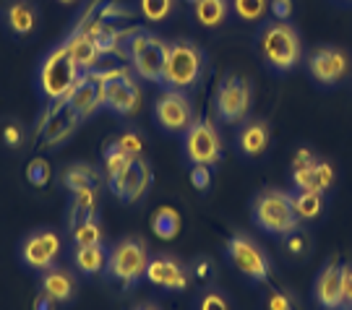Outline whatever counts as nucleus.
<instances>
[{
	"mask_svg": "<svg viewBox=\"0 0 352 310\" xmlns=\"http://www.w3.org/2000/svg\"><path fill=\"white\" fill-rule=\"evenodd\" d=\"M39 292L47 295L55 305H71L78 292V279L71 269L63 266H52L39 276Z\"/></svg>",
	"mask_w": 352,
	"mask_h": 310,
	"instance_id": "aec40b11",
	"label": "nucleus"
},
{
	"mask_svg": "<svg viewBox=\"0 0 352 310\" xmlns=\"http://www.w3.org/2000/svg\"><path fill=\"white\" fill-rule=\"evenodd\" d=\"M256 50L261 55L264 65L272 74H292L302 63L305 52H302L300 32L289 21H266L258 29L256 37Z\"/></svg>",
	"mask_w": 352,
	"mask_h": 310,
	"instance_id": "f257e3e1",
	"label": "nucleus"
},
{
	"mask_svg": "<svg viewBox=\"0 0 352 310\" xmlns=\"http://www.w3.org/2000/svg\"><path fill=\"white\" fill-rule=\"evenodd\" d=\"M292 206H295V214L302 222H316L321 214H324V206H327V196L318 193V190H295L292 193Z\"/></svg>",
	"mask_w": 352,
	"mask_h": 310,
	"instance_id": "bb28decb",
	"label": "nucleus"
},
{
	"mask_svg": "<svg viewBox=\"0 0 352 310\" xmlns=\"http://www.w3.org/2000/svg\"><path fill=\"white\" fill-rule=\"evenodd\" d=\"M272 144V125L264 118H245L240 123L238 133H235V146L238 154L245 159H258L261 154H266Z\"/></svg>",
	"mask_w": 352,
	"mask_h": 310,
	"instance_id": "6ab92c4d",
	"label": "nucleus"
},
{
	"mask_svg": "<svg viewBox=\"0 0 352 310\" xmlns=\"http://www.w3.org/2000/svg\"><path fill=\"white\" fill-rule=\"evenodd\" d=\"M154 120L170 136H183L190 128V123L196 120L193 115V102L186 91L177 89H162V94L154 102Z\"/></svg>",
	"mask_w": 352,
	"mask_h": 310,
	"instance_id": "ddd939ff",
	"label": "nucleus"
},
{
	"mask_svg": "<svg viewBox=\"0 0 352 310\" xmlns=\"http://www.w3.org/2000/svg\"><path fill=\"white\" fill-rule=\"evenodd\" d=\"M34 310H55V302H52L47 295H42V292H39L37 298H34Z\"/></svg>",
	"mask_w": 352,
	"mask_h": 310,
	"instance_id": "a18cd8bd",
	"label": "nucleus"
},
{
	"mask_svg": "<svg viewBox=\"0 0 352 310\" xmlns=\"http://www.w3.org/2000/svg\"><path fill=\"white\" fill-rule=\"evenodd\" d=\"M149 258V248H146V243L141 237H123L110 248L104 276L115 285H120L123 289H131V287H136L144 279Z\"/></svg>",
	"mask_w": 352,
	"mask_h": 310,
	"instance_id": "423d86ee",
	"label": "nucleus"
},
{
	"mask_svg": "<svg viewBox=\"0 0 352 310\" xmlns=\"http://www.w3.org/2000/svg\"><path fill=\"white\" fill-rule=\"evenodd\" d=\"M342 310H352V308H342Z\"/></svg>",
	"mask_w": 352,
	"mask_h": 310,
	"instance_id": "3c124183",
	"label": "nucleus"
},
{
	"mask_svg": "<svg viewBox=\"0 0 352 310\" xmlns=\"http://www.w3.org/2000/svg\"><path fill=\"white\" fill-rule=\"evenodd\" d=\"M204 74H206V52L193 39L167 42L162 89L190 91L204 81Z\"/></svg>",
	"mask_w": 352,
	"mask_h": 310,
	"instance_id": "f03ea898",
	"label": "nucleus"
},
{
	"mask_svg": "<svg viewBox=\"0 0 352 310\" xmlns=\"http://www.w3.org/2000/svg\"><path fill=\"white\" fill-rule=\"evenodd\" d=\"M107 186L115 193V199H120L123 203H136V201H141L149 193L151 164L144 157H136L123 173L115 175Z\"/></svg>",
	"mask_w": 352,
	"mask_h": 310,
	"instance_id": "2eb2a0df",
	"label": "nucleus"
},
{
	"mask_svg": "<svg viewBox=\"0 0 352 310\" xmlns=\"http://www.w3.org/2000/svg\"><path fill=\"white\" fill-rule=\"evenodd\" d=\"M190 183H193L196 190L209 193V190H212V167H204V164L190 167Z\"/></svg>",
	"mask_w": 352,
	"mask_h": 310,
	"instance_id": "ea45409f",
	"label": "nucleus"
},
{
	"mask_svg": "<svg viewBox=\"0 0 352 310\" xmlns=\"http://www.w3.org/2000/svg\"><path fill=\"white\" fill-rule=\"evenodd\" d=\"M115 144H118V149H123L128 154V157H141V151H144V136H141L139 131H123L120 136L115 138Z\"/></svg>",
	"mask_w": 352,
	"mask_h": 310,
	"instance_id": "e433bc0d",
	"label": "nucleus"
},
{
	"mask_svg": "<svg viewBox=\"0 0 352 310\" xmlns=\"http://www.w3.org/2000/svg\"><path fill=\"white\" fill-rule=\"evenodd\" d=\"M230 13H232V3L230 0H196L193 3V19L204 29L222 26Z\"/></svg>",
	"mask_w": 352,
	"mask_h": 310,
	"instance_id": "b1692460",
	"label": "nucleus"
},
{
	"mask_svg": "<svg viewBox=\"0 0 352 310\" xmlns=\"http://www.w3.org/2000/svg\"><path fill=\"white\" fill-rule=\"evenodd\" d=\"M186 3H190V5H193V3H196V0H186Z\"/></svg>",
	"mask_w": 352,
	"mask_h": 310,
	"instance_id": "09e8293b",
	"label": "nucleus"
},
{
	"mask_svg": "<svg viewBox=\"0 0 352 310\" xmlns=\"http://www.w3.org/2000/svg\"><path fill=\"white\" fill-rule=\"evenodd\" d=\"M177 0H139V13L149 24H162L175 11Z\"/></svg>",
	"mask_w": 352,
	"mask_h": 310,
	"instance_id": "c756f323",
	"label": "nucleus"
},
{
	"mask_svg": "<svg viewBox=\"0 0 352 310\" xmlns=\"http://www.w3.org/2000/svg\"><path fill=\"white\" fill-rule=\"evenodd\" d=\"M133 310H162L160 305H154V302H141V305H136Z\"/></svg>",
	"mask_w": 352,
	"mask_h": 310,
	"instance_id": "49530a36",
	"label": "nucleus"
},
{
	"mask_svg": "<svg viewBox=\"0 0 352 310\" xmlns=\"http://www.w3.org/2000/svg\"><path fill=\"white\" fill-rule=\"evenodd\" d=\"M251 219L261 232L272 237H285L300 227V219L292 206V193L282 188H264L253 196Z\"/></svg>",
	"mask_w": 352,
	"mask_h": 310,
	"instance_id": "7ed1b4c3",
	"label": "nucleus"
},
{
	"mask_svg": "<svg viewBox=\"0 0 352 310\" xmlns=\"http://www.w3.org/2000/svg\"><path fill=\"white\" fill-rule=\"evenodd\" d=\"M225 256L227 261L232 263V269L238 274H243L248 282H256V285H264L272 279V272H274V263L266 256V250L253 240V237L243 235V232H235L225 243Z\"/></svg>",
	"mask_w": 352,
	"mask_h": 310,
	"instance_id": "6e6552de",
	"label": "nucleus"
},
{
	"mask_svg": "<svg viewBox=\"0 0 352 310\" xmlns=\"http://www.w3.org/2000/svg\"><path fill=\"white\" fill-rule=\"evenodd\" d=\"M337 183V173H334V164L327 159H318L316 164V188H318V193H324L327 196L329 190L334 188Z\"/></svg>",
	"mask_w": 352,
	"mask_h": 310,
	"instance_id": "4c0bfd02",
	"label": "nucleus"
},
{
	"mask_svg": "<svg viewBox=\"0 0 352 310\" xmlns=\"http://www.w3.org/2000/svg\"><path fill=\"white\" fill-rule=\"evenodd\" d=\"M50 162L45 159V157H34V159L26 164V180H29V186L34 188H45L50 183Z\"/></svg>",
	"mask_w": 352,
	"mask_h": 310,
	"instance_id": "c9c22d12",
	"label": "nucleus"
},
{
	"mask_svg": "<svg viewBox=\"0 0 352 310\" xmlns=\"http://www.w3.org/2000/svg\"><path fill=\"white\" fill-rule=\"evenodd\" d=\"M65 102L71 104V110L84 123V120H89L91 115H97L104 107V81L94 71H89V74L78 78V84L74 87V91L68 94Z\"/></svg>",
	"mask_w": 352,
	"mask_h": 310,
	"instance_id": "f3484780",
	"label": "nucleus"
},
{
	"mask_svg": "<svg viewBox=\"0 0 352 310\" xmlns=\"http://www.w3.org/2000/svg\"><path fill=\"white\" fill-rule=\"evenodd\" d=\"M190 276L193 279H199V282H212L214 276H217V263H214L209 256H199V258L190 261Z\"/></svg>",
	"mask_w": 352,
	"mask_h": 310,
	"instance_id": "58836bf2",
	"label": "nucleus"
},
{
	"mask_svg": "<svg viewBox=\"0 0 352 310\" xmlns=\"http://www.w3.org/2000/svg\"><path fill=\"white\" fill-rule=\"evenodd\" d=\"M164 58H167V42L151 32L136 29L126 39V60L131 63V71L136 74V78L146 84L162 87Z\"/></svg>",
	"mask_w": 352,
	"mask_h": 310,
	"instance_id": "39448f33",
	"label": "nucleus"
},
{
	"mask_svg": "<svg viewBox=\"0 0 352 310\" xmlns=\"http://www.w3.org/2000/svg\"><path fill=\"white\" fill-rule=\"evenodd\" d=\"M131 162H133V157H128L123 149H118V144L113 141V144L104 149V154H102V170H104V180L110 183L115 175L123 173Z\"/></svg>",
	"mask_w": 352,
	"mask_h": 310,
	"instance_id": "7c9ffc66",
	"label": "nucleus"
},
{
	"mask_svg": "<svg viewBox=\"0 0 352 310\" xmlns=\"http://www.w3.org/2000/svg\"><path fill=\"white\" fill-rule=\"evenodd\" d=\"M94 74L104 81V110H110L118 118H131L141 110V87L139 78H133V71L126 65L118 68H97Z\"/></svg>",
	"mask_w": 352,
	"mask_h": 310,
	"instance_id": "0eeeda50",
	"label": "nucleus"
},
{
	"mask_svg": "<svg viewBox=\"0 0 352 310\" xmlns=\"http://www.w3.org/2000/svg\"><path fill=\"white\" fill-rule=\"evenodd\" d=\"M68 232H71L74 245H100V243H104V230H102L100 214H91L89 219L76 224L74 230H68Z\"/></svg>",
	"mask_w": 352,
	"mask_h": 310,
	"instance_id": "cd10ccee",
	"label": "nucleus"
},
{
	"mask_svg": "<svg viewBox=\"0 0 352 310\" xmlns=\"http://www.w3.org/2000/svg\"><path fill=\"white\" fill-rule=\"evenodd\" d=\"M295 11V3L292 0H269V13L274 21H289Z\"/></svg>",
	"mask_w": 352,
	"mask_h": 310,
	"instance_id": "a19ab883",
	"label": "nucleus"
},
{
	"mask_svg": "<svg viewBox=\"0 0 352 310\" xmlns=\"http://www.w3.org/2000/svg\"><path fill=\"white\" fill-rule=\"evenodd\" d=\"M342 3H350V0H342Z\"/></svg>",
	"mask_w": 352,
	"mask_h": 310,
	"instance_id": "8fccbe9b",
	"label": "nucleus"
},
{
	"mask_svg": "<svg viewBox=\"0 0 352 310\" xmlns=\"http://www.w3.org/2000/svg\"><path fill=\"white\" fill-rule=\"evenodd\" d=\"M144 279L149 285L160 287V289H167V292H186L190 285V269H186L173 256L160 253V256H151L149 258Z\"/></svg>",
	"mask_w": 352,
	"mask_h": 310,
	"instance_id": "dca6fc26",
	"label": "nucleus"
},
{
	"mask_svg": "<svg viewBox=\"0 0 352 310\" xmlns=\"http://www.w3.org/2000/svg\"><path fill=\"white\" fill-rule=\"evenodd\" d=\"M151 232L160 240H175L177 232H180V214L170 206H162L151 217Z\"/></svg>",
	"mask_w": 352,
	"mask_h": 310,
	"instance_id": "c85d7f7f",
	"label": "nucleus"
},
{
	"mask_svg": "<svg viewBox=\"0 0 352 310\" xmlns=\"http://www.w3.org/2000/svg\"><path fill=\"white\" fill-rule=\"evenodd\" d=\"M58 3H63V5H74L76 0H58Z\"/></svg>",
	"mask_w": 352,
	"mask_h": 310,
	"instance_id": "de8ad7c7",
	"label": "nucleus"
},
{
	"mask_svg": "<svg viewBox=\"0 0 352 310\" xmlns=\"http://www.w3.org/2000/svg\"><path fill=\"white\" fill-rule=\"evenodd\" d=\"M282 248H285V253H287L289 258H305L314 250V240H311V235L302 227H298L289 235L282 237Z\"/></svg>",
	"mask_w": 352,
	"mask_h": 310,
	"instance_id": "2f4dec72",
	"label": "nucleus"
},
{
	"mask_svg": "<svg viewBox=\"0 0 352 310\" xmlns=\"http://www.w3.org/2000/svg\"><path fill=\"white\" fill-rule=\"evenodd\" d=\"M81 71L74 63L71 52L63 42L55 45L42 60L37 68V91L42 94L45 102H63L68 100V94L74 91V87L81 78Z\"/></svg>",
	"mask_w": 352,
	"mask_h": 310,
	"instance_id": "20e7f679",
	"label": "nucleus"
},
{
	"mask_svg": "<svg viewBox=\"0 0 352 310\" xmlns=\"http://www.w3.org/2000/svg\"><path fill=\"white\" fill-rule=\"evenodd\" d=\"M253 104V87L238 74H225L214 91V115L222 125H238L248 118Z\"/></svg>",
	"mask_w": 352,
	"mask_h": 310,
	"instance_id": "1a4fd4ad",
	"label": "nucleus"
},
{
	"mask_svg": "<svg viewBox=\"0 0 352 310\" xmlns=\"http://www.w3.org/2000/svg\"><path fill=\"white\" fill-rule=\"evenodd\" d=\"M305 68H308V76L314 78V84L331 89L342 84L344 76L350 74V58L342 47L318 45L305 55Z\"/></svg>",
	"mask_w": 352,
	"mask_h": 310,
	"instance_id": "f8f14e48",
	"label": "nucleus"
},
{
	"mask_svg": "<svg viewBox=\"0 0 352 310\" xmlns=\"http://www.w3.org/2000/svg\"><path fill=\"white\" fill-rule=\"evenodd\" d=\"M63 45L68 47V52H71V58H74V63L78 65L81 74H89V71H97V68H100L102 52L89 32H84V29L76 26L74 32L65 37Z\"/></svg>",
	"mask_w": 352,
	"mask_h": 310,
	"instance_id": "4be33fe9",
	"label": "nucleus"
},
{
	"mask_svg": "<svg viewBox=\"0 0 352 310\" xmlns=\"http://www.w3.org/2000/svg\"><path fill=\"white\" fill-rule=\"evenodd\" d=\"M196 310H232V302H230V298H227L222 289L209 287V289L199 292V298H196Z\"/></svg>",
	"mask_w": 352,
	"mask_h": 310,
	"instance_id": "f704fd0d",
	"label": "nucleus"
},
{
	"mask_svg": "<svg viewBox=\"0 0 352 310\" xmlns=\"http://www.w3.org/2000/svg\"><path fill=\"white\" fill-rule=\"evenodd\" d=\"M240 21H261L269 11V0H230Z\"/></svg>",
	"mask_w": 352,
	"mask_h": 310,
	"instance_id": "72a5a7b5",
	"label": "nucleus"
},
{
	"mask_svg": "<svg viewBox=\"0 0 352 310\" xmlns=\"http://www.w3.org/2000/svg\"><path fill=\"white\" fill-rule=\"evenodd\" d=\"M45 125H42V133H39L37 144L42 149H55V146H60L65 144L68 138L76 133V128H78V115L71 110V104L68 102H50V107H45V112L39 115Z\"/></svg>",
	"mask_w": 352,
	"mask_h": 310,
	"instance_id": "4468645a",
	"label": "nucleus"
},
{
	"mask_svg": "<svg viewBox=\"0 0 352 310\" xmlns=\"http://www.w3.org/2000/svg\"><path fill=\"white\" fill-rule=\"evenodd\" d=\"M183 157L190 167H217L222 162V136L209 118H196L183 133Z\"/></svg>",
	"mask_w": 352,
	"mask_h": 310,
	"instance_id": "9d476101",
	"label": "nucleus"
},
{
	"mask_svg": "<svg viewBox=\"0 0 352 310\" xmlns=\"http://www.w3.org/2000/svg\"><path fill=\"white\" fill-rule=\"evenodd\" d=\"M314 300L321 310H342V263L337 258H329L321 272L314 279Z\"/></svg>",
	"mask_w": 352,
	"mask_h": 310,
	"instance_id": "a211bd4d",
	"label": "nucleus"
},
{
	"mask_svg": "<svg viewBox=\"0 0 352 310\" xmlns=\"http://www.w3.org/2000/svg\"><path fill=\"white\" fill-rule=\"evenodd\" d=\"M3 24L13 37H32L39 26V11L32 0H11L3 11Z\"/></svg>",
	"mask_w": 352,
	"mask_h": 310,
	"instance_id": "412c9836",
	"label": "nucleus"
},
{
	"mask_svg": "<svg viewBox=\"0 0 352 310\" xmlns=\"http://www.w3.org/2000/svg\"><path fill=\"white\" fill-rule=\"evenodd\" d=\"M342 300L344 308H352V261H342Z\"/></svg>",
	"mask_w": 352,
	"mask_h": 310,
	"instance_id": "37998d69",
	"label": "nucleus"
},
{
	"mask_svg": "<svg viewBox=\"0 0 352 310\" xmlns=\"http://www.w3.org/2000/svg\"><path fill=\"white\" fill-rule=\"evenodd\" d=\"M0 144L6 146V149H21L26 144V128L21 125V120H13V118H8V120H3L0 123Z\"/></svg>",
	"mask_w": 352,
	"mask_h": 310,
	"instance_id": "473e14b6",
	"label": "nucleus"
},
{
	"mask_svg": "<svg viewBox=\"0 0 352 310\" xmlns=\"http://www.w3.org/2000/svg\"><path fill=\"white\" fill-rule=\"evenodd\" d=\"M102 183V175L91 167V164H68L63 173H60V186L68 190V193H76L81 188H91V186H100Z\"/></svg>",
	"mask_w": 352,
	"mask_h": 310,
	"instance_id": "393cba45",
	"label": "nucleus"
},
{
	"mask_svg": "<svg viewBox=\"0 0 352 310\" xmlns=\"http://www.w3.org/2000/svg\"><path fill=\"white\" fill-rule=\"evenodd\" d=\"M91 214H97V186L81 188L71 193V206H68V230H74L76 224L89 219Z\"/></svg>",
	"mask_w": 352,
	"mask_h": 310,
	"instance_id": "a878e982",
	"label": "nucleus"
},
{
	"mask_svg": "<svg viewBox=\"0 0 352 310\" xmlns=\"http://www.w3.org/2000/svg\"><path fill=\"white\" fill-rule=\"evenodd\" d=\"M316 162H318V157H316L314 151L308 149V146H300L292 154V170H311V167H316Z\"/></svg>",
	"mask_w": 352,
	"mask_h": 310,
	"instance_id": "79ce46f5",
	"label": "nucleus"
},
{
	"mask_svg": "<svg viewBox=\"0 0 352 310\" xmlns=\"http://www.w3.org/2000/svg\"><path fill=\"white\" fill-rule=\"evenodd\" d=\"M266 310H292V302L285 292H277V289H272L269 295H266Z\"/></svg>",
	"mask_w": 352,
	"mask_h": 310,
	"instance_id": "c03bdc74",
	"label": "nucleus"
},
{
	"mask_svg": "<svg viewBox=\"0 0 352 310\" xmlns=\"http://www.w3.org/2000/svg\"><path fill=\"white\" fill-rule=\"evenodd\" d=\"M107 256H110V248H104V243H100V245H74V253H71L76 272L87 276V279L104 274Z\"/></svg>",
	"mask_w": 352,
	"mask_h": 310,
	"instance_id": "5701e85b",
	"label": "nucleus"
},
{
	"mask_svg": "<svg viewBox=\"0 0 352 310\" xmlns=\"http://www.w3.org/2000/svg\"><path fill=\"white\" fill-rule=\"evenodd\" d=\"M60 253H63V237L52 227L29 232L19 245V258L32 272H47L52 266H58Z\"/></svg>",
	"mask_w": 352,
	"mask_h": 310,
	"instance_id": "9b49d317",
	"label": "nucleus"
}]
</instances>
